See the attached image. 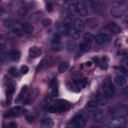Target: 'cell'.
<instances>
[{
	"mask_svg": "<svg viewBox=\"0 0 128 128\" xmlns=\"http://www.w3.org/2000/svg\"><path fill=\"white\" fill-rule=\"evenodd\" d=\"M126 6L121 4V3H114L111 8H110V14L113 16V17H116V18H120L122 16L125 15L126 13Z\"/></svg>",
	"mask_w": 128,
	"mask_h": 128,
	"instance_id": "1",
	"label": "cell"
},
{
	"mask_svg": "<svg viewBox=\"0 0 128 128\" xmlns=\"http://www.w3.org/2000/svg\"><path fill=\"white\" fill-rule=\"evenodd\" d=\"M125 123H126V118L124 116H115L109 121V123L107 125L112 128H117V127L124 126Z\"/></svg>",
	"mask_w": 128,
	"mask_h": 128,
	"instance_id": "2",
	"label": "cell"
},
{
	"mask_svg": "<svg viewBox=\"0 0 128 128\" xmlns=\"http://www.w3.org/2000/svg\"><path fill=\"white\" fill-rule=\"evenodd\" d=\"M73 8H74L75 13L78 14L79 16H81V17H86V16L88 15V9H87V7H86L81 1L77 2V3L73 6Z\"/></svg>",
	"mask_w": 128,
	"mask_h": 128,
	"instance_id": "3",
	"label": "cell"
},
{
	"mask_svg": "<svg viewBox=\"0 0 128 128\" xmlns=\"http://www.w3.org/2000/svg\"><path fill=\"white\" fill-rule=\"evenodd\" d=\"M110 40H111V36L107 33H100L94 38V41L98 45H105L108 42H110Z\"/></svg>",
	"mask_w": 128,
	"mask_h": 128,
	"instance_id": "4",
	"label": "cell"
},
{
	"mask_svg": "<svg viewBox=\"0 0 128 128\" xmlns=\"http://www.w3.org/2000/svg\"><path fill=\"white\" fill-rule=\"evenodd\" d=\"M53 64V58H51V57H46V58H44L41 62H40V64H39V66H38V68H37V72H42V71H44V70H46L49 66H51Z\"/></svg>",
	"mask_w": 128,
	"mask_h": 128,
	"instance_id": "5",
	"label": "cell"
},
{
	"mask_svg": "<svg viewBox=\"0 0 128 128\" xmlns=\"http://www.w3.org/2000/svg\"><path fill=\"white\" fill-rule=\"evenodd\" d=\"M55 105H56V107H57V109H58L59 112L66 111V110H69V109L71 108V104H70L68 101L62 100V99L57 100V101L55 102Z\"/></svg>",
	"mask_w": 128,
	"mask_h": 128,
	"instance_id": "6",
	"label": "cell"
},
{
	"mask_svg": "<svg viewBox=\"0 0 128 128\" xmlns=\"http://www.w3.org/2000/svg\"><path fill=\"white\" fill-rule=\"evenodd\" d=\"M103 92H104V94H105L109 99H110L111 97H113L115 90H114V86L112 85V83H111L110 81H107V82L103 85Z\"/></svg>",
	"mask_w": 128,
	"mask_h": 128,
	"instance_id": "7",
	"label": "cell"
},
{
	"mask_svg": "<svg viewBox=\"0 0 128 128\" xmlns=\"http://www.w3.org/2000/svg\"><path fill=\"white\" fill-rule=\"evenodd\" d=\"M86 124V118L82 114H77L73 118V125L76 127H84Z\"/></svg>",
	"mask_w": 128,
	"mask_h": 128,
	"instance_id": "8",
	"label": "cell"
},
{
	"mask_svg": "<svg viewBox=\"0 0 128 128\" xmlns=\"http://www.w3.org/2000/svg\"><path fill=\"white\" fill-rule=\"evenodd\" d=\"M96 102L99 104V105H107L108 102H109V98L104 94L103 91H99L97 94H96Z\"/></svg>",
	"mask_w": 128,
	"mask_h": 128,
	"instance_id": "9",
	"label": "cell"
},
{
	"mask_svg": "<svg viewBox=\"0 0 128 128\" xmlns=\"http://www.w3.org/2000/svg\"><path fill=\"white\" fill-rule=\"evenodd\" d=\"M114 82H115V84H116L118 87H124V86L127 84V79H126V77H125L124 75L119 74V75H117V76L114 78Z\"/></svg>",
	"mask_w": 128,
	"mask_h": 128,
	"instance_id": "10",
	"label": "cell"
},
{
	"mask_svg": "<svg viewBox=\"0 0 128 128\" xmlns=\"http://www.w3.org/2000/svg\"><path fill=\"white\" fill-rule=\"evenodd\" d=\"M73 27H74L79 33H82V32H84V30H85V24H84V22H83L82 20H80V19H75V20H74V22H73Z\"/></svg>",
	"mask_w": 128,
	"mask_h": 128,
	"instance_id": "11",
	"label": "cell"
},
{
	"mask_svg": "<svg viewBox=\"0 0 128 128\" xmlns=\"http://www.w3.org/2000/svg\"><path fill=\"white\" fill-rule=\"evenodd\" d=\"M21 30L23 32V34H26V35H31L33 32H34V27L29 24V23H23L21 25Z\"/></svg>",
	"mask_w": 128,
	"mask_h": 128,
	"instance_id": "12",
	"label": "cell"
},
{
	"mask_svg": "<svg viewBox=\"0 0 128 128\" xmlns=\"http://www.w3.org/2000/svg\"><path fill=\"white\" fill-rule=\"evenodd\" d=\"M90 8H92V10H93L94 12H96V14H101L102 11H103L102 5H101L98 1H96V0H92L91 5H90Z\"/></svg>",
	"mask_w": 128,
	"mask_h": 128,
	"instance_id": "13",
	"label": "cell"
},
{
	"mask_svg": "<svg viewBox=\"0 0 128 128\" xmlns=\"http://www.w3.org/2000/svg\"><path fill=\"white\" fill-rule=\"evenodd\" d=\"M107 28L113 34H119L121 32V28L116 23H114V22H109L108 25H107Z\"/></svg>",
	"mask_w": 128,
	"mask_h": 128,
	"instance_id": "14",
	"label": "cell"
},
{
	"mask_svg": "<svg viewBox=\"0 0 128 128\" xmlns=\"http://www.w3.org/2000/svg\"><path fill=\"white\" fill-rule=\"evenodd\" d=\"M21 111H22L21 107H19V106L14 107V108H12L7 114H5V117H16V116H18V115L21 113Z\"/></svg>",
	"mask_w": 128,
	"mask_h": 128,
	"instance_id": "15",
	"label": "cell"
},
{
	"mask_svg": "<svg viewBox=\"0 0 128 128\" xmlns=\"http://www.w3.org/2000/svg\"><path fill=\"white\" fill-rule=\"evenodd\" d=\"M41 54V49L38 47H31L29 49V56L31 58H37Z\"/></svg>",
	"mask_w": 128,
	"mask_h": 128,
	"instance_id": "16",
	"label": "cell"
},
{
	"mask_svg": "<svg viewBox=\"0 0 128 128\" xmlns=\"http://www.w3.org/2000/svg\"><path fill=\"white\" fill-rule=\"evenodd\" d=\"M95 111H96V110H95ZM93 119H94L95 121H97V122L103 121V120L105 119V114H104V112L101 111V110H98V111L94 112V113H93Z\"/></svg>",
	"mask_w": 128,
	"mask_h": 128,
	"instance_id": "17",
	"label": "cell"
},
{
	"mask_svg": "<svg viewBox=\"0 0 128 128\" xmlns=\"http://www.w3.org/2000/svg\"><path fill=\"white\" fill-rule=\"evenodd\" d=\"M79 49H80V51H82V52H88V51L91 49V43L86 42V41L83 40V41L80 43V45H79Z\"/></svg>",
	"mask_w": 128,
	"mask_h": 128,
	"instance_id": "18",
	"label": "cell"
},
{
	"mask_svg": "<svg viewBox=\"0 0 128 128\" xmlns=\"http://www.w3.org/2000/svg\"><path fill=\"white\" fill-rule=\"evenodd\" d=\"M86 23H87V25L90 28H96L97 25H98V19L96 17H91V18H88L87 19Z\"/></svg>",
	"mask_w": 128,
	"mask_h": 128,
	"instance_id": "19",
	"label": "cell"
},
{
	"mask_svg": "<svg viewBox=\"0 0 128 128\" xmlns=\"http://www.w3.org/2000/svg\"><path fill=\"white\" fill-rule=\"evenodd\" d=\"M68 34L73 38V39H78L79 37H80V33L72 26V27H69V29H68Z\"/></svg>",
	"mask_w": 128,
	"mask_h": 128,
	"instance_id": "20",
	"label": "cell"
},
{
	"mask_svg": "<svg viewBox=\"0 0 128 128\" xmlns=\"http://www.w3.org/2000/svg\"><path fill=\"white\" fill-rule=\"evenodd\" d=\"M20 52L18 51V50H11L10 52H9V58L11 59V60H13V61H17V60H19L20 59Z\"/></svg>",
	"mask_w": 128,
	"mask_h": 128,
	"instance_id": "21",
	"label": "cell"
},
{
	"mask_svg": "<svg viewBox=\"0 0 128 128\" xmlns=\"http://www.w3.org/2000/svg\"><path fill=\"white\" fill-rule=\"evenodd\" d=\"M98 106H99V104H98L96 101L91 100V101H89V102L86 104V109H88V110H90V111H95V110H97Z\"/></svg>",
	"mask_w": 128,
	"mask_h": 128,
	"instance_id": "22",
	"label": "cell"
},
{
	"mask_svg": "<svg viewBox=\"0 0 128 128\" xmlns=\"http://www.w3.org/2000/svg\"><path fill=\"white\" fill-rule=\"evenodd\" d=\"M68 68H69V63L68 62H62L58 67V71L60 73H64L68 70Z\"/></svg>",
	"mask_w": 128,
	"mask_h": 128,
	"instance_id": "23",
	"label": "cell"
},
{
	"mask_svg": "<svg viewBox=\"0 0 128 128\" xmlns=\"http://www.w3.org/2000/svg\"><path fill=\"white\" fill-rule=\"evenodd\" d=\"M41 124L44 127H51V126H53V121L50 118H43L41 120Z\"/></svg>",
	"mask_w": 128,
	"mask_h": 128,
	"instance_id": "24",
	"label": "cell"
},
{
	"mask_svg": "<svg viewBox=\"0 0 128 128\" xmlns=\"http://www.w3.org/2000/svg\"><path fill=\"white\" fill-rule=\"evenodd\" d=\"M27 91H28V87H27L26 85H25V86H23V87H22V89H21V92H20V94H19V98H18V100H17V101H19L21 98H23V97L26 95Z\"/></svg>",
	"mask_w": 128,
	"mask_h": 128,
	"instance_id": "25",
	"label": "cell"
},
{
	"mask_svg": "<svg viewBox=\"0 0 128 128\" xmlns=\"http://www.w3.org/2000/svg\"><path fill=\"white\" fill-rule=\"evenodd\" d=\"M75 49H76V44H75V42H74V41L69 42V43H68V51H69V52H74Z\"/></svg>",
	"mask_w": 128,
	"mask_h": 128,
	"instance_id": "26",
	"label": "cell"
},
{
	"mask_svg": "<svg viewBox=\"0 0 128 128\" xmlns=\"http://www.w3.org/2000/svg\"><path fill=\"white\" fill-rule=\"evenodd\" d=\"M9 73H10V75L13 76V77H17V76L19 75L18 70H17V68H15V67H11V68L9 69Z\"/></svg>",
	"mask_w": 128,
	"mask_h": 128,
	"instance_id": "27",
	"label": "cell"
},
{
	"mask_svg": "<svg viewBox=\"0 0 128 128\" xmlns=\"http://www.w3.org/2000/svg\"><path fill=\"white\" fill-rule=\"evenodd\" d=\"M14 92H15V87H14V85L9 86L8 89H7V96H8V97H11V96L14 94Z\"/></svg>",
	"mask_w": 128,
	"mask_h": 128,
	"instance_id": "28",
	"label": "cell"
},
{
	"mask_svg": "<svg viewBox=\"0 0 128 128\" xmlns=\"http://www.w3.org/2000/svg\"><path fill=\"white\" fill-rule=\"evenodd\" d=\"M93 40H94V37H93V36H92L90 33H87V34H85V35H84V41L91 43Z\"/></svg>",
	"mask_w": 128,
	"mask_h": 128,
	"instance_id": "29",
	"label": "cell"
},
{
	"mask_svg": "<svg viewBox=\"0 0 128 128\" xmlns=\"http://www.w3.org/2000/svg\"><path fill=\"white\" fill-rule=\"evenodd\" d=\"M51 24H52V21H51V19H48V18H46V19L42 20V25H43V27H49Z\"/></svg>",
	"mask_w": 128,
	"mask_h": 128,
	"instance_id": "30",
	"label": "cell"
},
{
	"mask_svg": "<svg viewBox=\"0 0 128 128\" xmlns=\"http://www.w3.org/2000/svg\"><path fill=\"white\" fill-rule=\"evenodd\" d=\"M4 25H5V27H7V28H11V27L13 26V22H12L11 19H8V20H5V21H4Z\"/></svg>",
	"mask_w": 128,
	"mask_h": 128,
	"instance_id": "31",
	"label": "cell"
},
{
	"mask_svg": "<svg viewBox=\"0 0 128 128\" xmlns=\"http://www.w3.org/2000/svg\"><path fill=\"white\" fill-rule=\"evenodd\" d=\"M13 33L16 34V35H18V36H22V35H23L22 30L19 29V28H14V29H13Z\"/></svg>",
	"mask_w": 128,
	"mask_h": 128,
	"instance_id": "32",
	"label": "cell"
},
{
	"mask_svg": "<svg viewBox=\"0 0 128 128\" xmlns=\"http://www.w3.org/2000/svg\"><path fill=\"white\" fill-rule=\"evenodd\" d=\"M28 71H29V68H28L27 66H22V67H21V73H22V74H27Z\"/></svg>",
	"mask_w": 128,
	"mask_h": 128,
	"instance_id": "33",
	"label": "cell"
},
{
	"mask_svg": "<svg viewBox=\"0 0 128 128\" xmlns=\"http://www.w3.org/2000/svg\"><path fill=\"white\" fill-rule=\"evenodd\" d=\"M116 69L117 70H119L121 73H123V74H125L126 72H127V70H126V68H124L123 66H119V67H116Z\"/></svg>",
	"mask_w": 128,
	"mask_h": 128,
	"instance_id": "34",
	"label": "cell"
},
{
	"mask_svg": "<svg viewBox=\"0 0 128 128\" xmlns=\"http://www.w3.org/2000/svg\"><path fill=\"white\" fill-rule=\"evenodd\" d=\"M26 120H27L28 123H33V122H34V117H32V116H27V117H26Z\"/></svg>",
	"mask_w": 128,
	"mask_h": 128,
	"instance_id": "35",
	"label": "cell"
},
{
	"mask_svg": "<svg viewBox=\"0 0 128 128\" xmlns=\"http://www.w3.org/2000/svg\"><path fill=\"white\" fill-rule=\"evenodd\" d=\"M52 10H53V6H52V4H48V5H47V11L51 12Z\"/></svg>",
	"mask_w": 128,
	"mask_h": 128,
	"instance_id": "36",
	"label": "cell"
},
{
	"mask_svg": "<svg viewBox=\"0 0 128 128\" xmlns=\"http://www.w3.org/2000/svg\"><path fill=\"white\" fill-rule=\"evenodd\" d=\"M85 64H86V66H87V67H91V65H92V63H91V62H87V63H85Z\"/></svg>",
	"mask_w": 128,
	"mask_h": 128,
	"instance_id": "37",
	"label": "cell"
},
{
	"mask_svg": "<svg viewBox=\"0 0 128 128\" xmlns=\"http://www.w3.org/2000/svg\"><path fill=\"white\" fill-rule=\"evenodd\" d=\"M2 40H3V35H2V34H0V42H1Z\"/></svg>",
	"mask_w": 128,
	"mask_h": 128,
	"instance_id": "38",
	"label": "cell"
},
{
	"mask_svg": "<svg viewBox=\"0 0 128 128\" xmlns=\"http://www.w3.org/2000/svg\"><path fill=\"white\" fill-rule=\"evenodd\" d=\"M120 1H125V0H120Z\"/></svg>",
	"mask_w": 128,
	"mask_h": 128,
	"instance_id": "39",
	"label": "cell"
},
{
	"mask_svg": "<svg viewBox=\"0 0 128 128\" xmlns=\"http://www.w3.org/2000/svg\"><path fill=\"white\" fill-rule=\"evenodd\" d=\"M0 1H1V0H0Z\"/></svg>",
	"mask_w": 128,
	"mask_h": 128,
	"instance_id": "40",
	"label": "cell"
}]
</instances>
